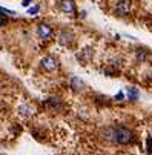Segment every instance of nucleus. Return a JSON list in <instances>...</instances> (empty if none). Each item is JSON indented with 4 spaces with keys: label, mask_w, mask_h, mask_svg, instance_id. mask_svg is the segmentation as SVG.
I'll list each match as a JSON object with an SVG mask.
<instances>
[{
    "label": "nucleus",
    "mask_w": 152,
    "mask_h": 155,
    "mask_svg": "<svg viewBox=\"0 0 152 155\" xmlns=\"http://www.w3.org/2000/svg\"><path fill=\"white\" fill-rule=\"evenodd\" d=\"M103 138L107 140L109 143H114V144H121V146H126V144H132L135 141V134L131 127H127L124 124H117V126H109L103 129Z\"/></svg>",
    "instance_id": "obj_1"
},
{
    "label": "nucleus",
    "mask_w": 152,
    "mask_h": 155,
    "mask_svg": "<svg viewBox=\"0 0 152 155\" xmlns=\"http://www.w3.org/2000/svg\"><path fill=\"white\" fill-rule=\"evenodd\" d=\"M58 60L54 57V55H45L41 60H40V68L45 71V72H48V74H51V72H55L57 69H58Z\"/></svg>",
    "instance_id": "obj_2"
},
{
    "label": "nucleus",
    "mask_w": 152,
    "mask_h": 155,
    "mask_svg": "<svg viewBox=\"0 0 152 155\" xmlns=\"http://www.w3.org/2000/svg\"><path fill=\"white\" fill-rule=\"evenodd\" d=\"M74 40H75V34L68 28H64L58 32V43L61 46H71L74 43Z\"/></svg>",
    "instance_id": "obj_3"
},
{
    "label": "nucleus",
    "mask_w": 152,
    "mask_h": 155,
    "mask_svg": "<svg viewBox=\"0 0 152 155\" xmlns=\"http://www.w3.org/2000/svg\"><path fill=\"white\" fill-rule=\"evenodd\" d=\"M37 35H38V38L43 40V41L51 40L52 35H54V29H52V26L48 25V23H40V25L37 26Z\"/></svg>",
    "instance_id": "obj_4"
},
{
    "label": "nucleus",
    "mask_w": 152,
    "mask_h": 155,
    "mask_svg": "<svg viewBox=\"0 0 152 155\" xmlns=\"http://www.w3.org/2000/svg\"><path fill=\"white\" fill-rule=\"evenodd\" d=\"M129 11H131V0H118L115 8H114V14L117 17H123L127 15Z\"/></svg>",
    "instance_id": "obj_5"
},
{
    "label": "nucleus",
    "mask_w": 152,
    "mask_h": 155,
    "mask_svg": "<svg viewBox=\"0 0 152 155\" xmlns=\"http://www.w3.org/2000/svg\"><path fill=\"white\" fill-rule=\"evenodd\" d=\"M45 107L46 110H51V112H60L63 109V101L60 97H49L45 101Z\"/></svg>",
    "instance_id": "obj_6"
},
{
    "label": "nucleus",
    "mask_w": 152,
    "mask_h": 155,
    "mask_svg": "<svg viewBox=\"0 0 152 155\" xmlns=\"http://www.w3.org/2000/svg\"><path fill=\"white\" fill-rule=\"evenodd\" d=\"M58 8H60V11H61L63 14H66V15H74L75 11H77L74 0H60Z\"/></svg>",
    "instance_id": "obj_7"
},
{
    "label": "nucleus",
    "mask_w": 152,
    "mask_h": 155,
    "mask_svg": "<svg viewBox=\"0 0 152 155\" xmlns=\"http://www.w3.org/2000/svg\"><path fill=\"white\" fill-rule=\"evenodd\" d=\"M69 86H71V89H72L74 92H80V91L86 89V83H84L83 80H80L78 77H72V78L69 80Z\"/></svg>",
    "instance_id": "obj_8"
},
{
    "label": "nucleus",
    "mask_w": 152,
    "mask_h": 155,
    "mask_svg": "<svg viewBox=\"0 0 152 155\" xmlns=\"http://www.w3.org/2000/svg\"><path fill=\"white\" fill-rule=\"evenodd\" d=\"M135 58L140 61V63H150L152 61V54L147 51V49H138L135 52Z\"/></svg>",
    "instance_id": "obj_9"
},
{
    "label": "nucleus",
    "mask_w": 152,
    "mask_h": 155,
    "mask_svg": "<svg viewBox=\"0 0 152 155\" xmlns=\"http://www.w3.org/2000/svg\"><path fill=\"white\" fill-rule=\"evenodd\" d=\"M126 94H127V98L131 100V101H135V100H138V89H135L134 86H129L127 89H126Z\"/></svg>",
    "instance_id": "obj_10"
},
{
    "label": "nucleus",
    "mask_w": 152,
    "mask_h": 155,
    "mask_svg": "<svg viewBox=\"0 0 152 155\" xmlns=\"http://www.w3.org/2000/svg\"><path fill=\"white\" fill-rule=\"evenodd\" d=\"M8 23H9V17H8V14H5V12H0V28L6 26Z\"/></svg>",
    "instance_id": "obj_11"
},
{
    "label": "nucleus",
    "mask_w": 152,
    "mask_h": 155,
    "mask_svg": "<svg viewBox=\"0 0 152 155\" xmlns=\"http://www.w3.org/2000/svg\"><path fill=\"white\" fill-rule=\"evenodd\" d=\"M20 114L25 115V117H29V115H31V106H28V104L20 106Z\"/></svg>",
    "instance_id": "obj_12"
},
{
    "label": "nucleus",
    "mask_w": 152,
    "mask_h": 155,
    "mask_svg": "<svg viewBox=\"0 0 152 155\" xmlns=\"http://www.w3.org/2000/svg\"><path fill=\"white\" fill-rule=\"evenodd\" d=\"M146 150H147V153H152V137L146 138Z\"/></svg>",
    "instance_id": "obj_13"
},
{
    "label": "nucleus",
    "mask_w": 152,
    "mask_h": 155,
    "mask_svg": "<svg viewBox=\"0 0 152 155\" xmlns=\"http://www.w3.org/2000/svg\"><path fill=\"white\" fill-rule=\"evenodd\" d=\"M38 11H40V8H38V6H32V8H29V9H28V12H29L31 15H35V14H38Z\"/></svg>",
    "instance_id": "obj_14"
},
{
    "label": "nucleus",
    "mask_w": 152,
    "mask_h": 155,
    "mask_svg": "<svg viewBox=\"0 0 152 155\" xmlns=\"http://www.w3.org/2000/svg\"><path fill=\"white\" fill-rule=\"evenodd\" d=\"M32 3V0H23V2H21V5H23V6H29Z\"/></svg>",
    "instance_id": "obj_15"
},
{
    "label": "nucleus",
    "mask_w": 152,
    "mask_h": 155,
    "mask_svg": "<svg viewBox=\"0 0 152 155\" xmlns=\"http://www.w3.org/2000/svg\"><path fill=\"white\" fill-rule=\"evenodd\" d=\"M123 92H118V95H115V100H123Z\"/></svg>",
    "instance_id": "obj_16"
},
{
    "label": "nucleus",
    "mask_w": 152,
    "mask_h": 155,
    "mask_svg": "<svg viewBox=\"0 0 152 155\" xmlns=\"http://www.w3.org/2000/svg\"><path fill=\"white\" fill-rule=\"evenodd\" d=\"M147 81H149V83H150V84H152V72H150V74H149V77H147Z\"/></svg>",
    "instance_id": "obj_17"
}]
</instances>
